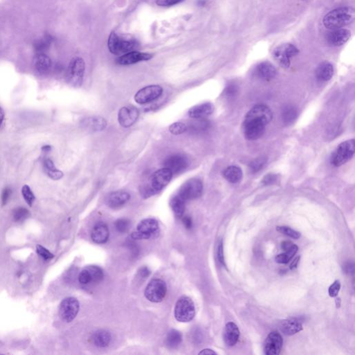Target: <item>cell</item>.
Here are the masks:
<instances>
[{
  "label": "cell",
  "mask_w": 355,
  "mask_h": 355,
  "mask_svg": "<svg viewBox=\"0 0 355 355\" xmlns=\"http://www.w3.org/2000/svg\"><path fill=\"white\" fill-rule=\"evenodd\" d=\"M273 119L271 110L266 105H255L247 112L243 123L245 138L249 140H256L261 138L267 124Z\"/></svg>",
  "instance_id": "6da1fadb"
},
{
  "label": "cell",
  "mask_w": 355,
  "mask_h": 355,
  "mask_svg": "<svg viewBox=\"0 0 355 355\" xmlns=\"http://www.w3.org/2000/svg\"><path fill=\"white\" fill-rule=\"evenodd\" d=\"M173 174L168 168H162L155 172L149 178L148 183L142 186L140 194L144 198L157 194L171 181Z\"/></svg>",
  "instance_id": "7a4b0ae2"
},
{
  "label": "cell",
  "mask_w": 355,
  "mask_h": 355,
  "mask_svg": "<svg viewBox=\"0 0 355 355\" xmlns=\"http://www.w3.org/2000/svg\"><path fill=\"white\" fill-rule=\"evenodd\" d=\"M355 18V10L352 7H342L331 10L323 18L327 29L335 30L352 23Z\"/></svg>",
  "instance_id": "3957f363"
},
{
  "label": "cell",
  "mask_w": 355,
  "mask_h": 355,
  "mask_svg": "<svg viewBox=\"0 0 355 355\" xmlns=\"http://www.w3.org/2000/svg\"><path fill=\"white\" fill-rule=\"evenodd\" d=\"M135 40L131 38H126L117 35L115 32L110 33L108 40L109 51L112 54L117 56H122L132 52L136 47Z\"/></svg>",
  "instance_id": "277c9868"
},
{
  "label": "cell",
  "mask_w": 355,
  "mask_h": 355,
  "mask_svg": "<svg viewBox=\"0 0 355 355\" xmlns=\"http://www.w3.org/2000/svg\"><path fill=\"white\" fill-rule=\"evenodd\" d=\"M160 233V226L156 219H145L140 221L137 226L136 231L132 233L131 237L133 240H149L156 238Z\"/></svg>",
  "instance_id": "5b68a950"
},
{
  "label": "cell",
  "mask_w": 355,
  "mask_h": 355,
  "mask_svg": "<svg viewBox=\"0 0 355 355\" xmlns=\"http://www.w3.org/2000/svg\"><path fill=\"white\" fill-rule=\"evenodd\" d=\"M196 314L193 300L187 296H182L178 300L175 308V316L178 321L188 323L192 321Z\"/></svg>",
  "instance_id": "8992f818"
},
{
  "label": "cell",
  "mask_w": 355,
  "mask_h": 355,
  "mask_svg": "<svg viewBox=\"0 0 355 355\" xmlns=\"http://www.w3.org/2000/svg\"><path fill=\"white\" fill-rule=\"evenodd\" d=\"M85 73V62L80 57L74 58L70 61L67 71V82L74 88H79L84 82Z\"/></svg>",
  "instance_id": "52a82bcc"
},
{
  "label": "cell",
  "mask_w": 355,
  "mask_h": 355,
  "mask_svg": "<svg viewBox=\"0 0 355 355\" xmlns=\"http://www.w3.org/2000/svg\"><path fill=\"white\" fill-rule=\"evenodd\" d=\"M355 152V141L353 140L342 142L332 155L331 163L334 166L340 167L352 159Z\"/></svg>",
  "instance_id": "ba28073f"
},
{
  "label": "cell",
  "mask_w": 355,
  "mask_h": 355,
  "mask_svg": "<svg viewBox=\"0 0 355 355\" xmlns=\"http://www.w3.org/2000/svg\"><path fill=\"white\" fill-rule=\"evenodd\" d=\"M203 182L201 180L191 178L182 184L177 195L186 202L200 197L203 193Z\"/></svg>",
  "instance_id": "9c48e42d"
},
{
  "label": "cell",
  "mask_w": 355,
  "mask_h": 355,
  "mask_svg": "<svg viewBox=\"0 0 355 355\" xmlns=\"http://www.w3.org/2000/svg\"><path fill=\"white\" fill-rule=\"evenodd\" d=\"M168 286L164 280L154 279L146 287L145 296L147 300L152 303H161L166 296Z\"/></svg>",
  "instance_id": "30bf717a"
},
{
  "label": "cell",
  "mask_w": 355,
  "mask_h": 355,
  "mask_svg": "<svg viewBox=\"0 0 355 355\" xmlns=\"http://www.w3.org/2000/svg\"><path fill=\"white\" fill-rule=\"evenodd\" d=\"M299 53L296 47L291 44H283L274 50L273 55L274 59L279 66L284 68H289L291 59Z\"/></svg>",
  "instance_id": "8fae6325"
},
{
  "label": "cell",
  "mask_w": 355,
  "mask_h": 355,
  "mask_svg": "<svg viewBox=\"0 0 355 355\" xmlns=\"http://www.w3.org/2000/svg\"><path fill=\"white\" fill-rule=\"evenodd\" d=\"M79 300L74 297H68L61 302L59 314L63 321L70 323L77 317L79 311Z\"/></svg>",
  "instance_id": "7c38bea8"
},
{
  "label": "cell",
  "mask_w": 355,
  "mask_h": 355,
  "mask_svg": "<svg viewBox=\"0 0 355 355\" xmlns=\"http://www.w3.org/2000/svg\"><path fill=\"white\" fill-rule=\"evenodd\" d=\"M163 89L158 85L146 86L135 94V101L139 104H146L157 99L163 94Z\"/></svg>",
  "instance_id": "4fadbf2b"
},
{
  "label": "cell",
  "mask_w": 355,
  "mask_h": 355,
  "mask_svg": "<svg viewBox=\"0 0 355 355\" xmlns=\"http://www.w3.org/2000/svg\"><path fill=\"white\" fill-rule=\"evenodd\" d=\"M283 345V339L277 332H270L265 340L264 352L266 355H277L280 353Z\"/></svg>",
  "instance_id": "5bb4252c"
},
{
  "label": "cell",
  "mask_w": 355,
  "mask_h": 355,
  "mask_svg": "<svg viewBox=\"0 0 355 355\" xmlns=\"http://www.w3.org/2000/svg\"><path fill=\"white\" fill-rule=\"evenodd\" d=\"M139 117L138 109L132 105L122 107L118 112V122L124 128H128L136 122Z\"/></svg>",
  "instance_id": "9a60e30c"
},
{
  "label": "cell",
  "mask_w": 355,
  "mask_h": 355,
  "mask_svg": "<svg viewBox=\"0 0 355 355\" xmlns=\"http://www.w3.org/2000/svg\"><path fill=\"white\" fill-rule=\"evenodd\" d=\"M189 165L187 158L183 155H172L165 160L164 166L172 172V174H179L187 168Z\"/></svg>",
  "instance_id": "2e32d148"
},
{
  "label": "cell",
  "mask_w": 355,
  "mask_h": 355,
  "mask_svg": "<svg viewBox=\"0 0 355 355\" xmlns=\"http://www.w3.org/2000/svg\"><path fill=\"white\" fill-rule=\"evenodd\" d=\"M153 58L152 54L140 52H131L119 56L116 62L121 66H129L141 61H149Z\"/></svg>",
  "instance_id": "e0dca14e"
},
{
  "label": "cell",
  "mask_w": 355,
  "mask_h": 355,
  "mask_svg": "<svg viewBox=\"0 0 355 355\" xmlns=\"http://www.w3.org/2000/svg\"><path fill=\"white\" fill-rule=\"evenodd\" d=\"M351 36V32L349 30L337 29L332 30V31L328 33L326 36V40L328 43L331 45L332 46L339 47L342 46V45L347 43Z\"/></svg>",
  "instance_id": "ac0fdd59"
},
{
  "label": "cell",
  "mask_w": 355,
  "mask_h": 355,
  "mask_svg": "<svg viewBox=\"0 0 355 355\" xmlns=\"http://www.w3.org/2000/svg\"><path fill=\"white\" fill-rule=\"evenodd\" d=\"M131 198V196L127 191L118 190L112 191L108 194L105 198V204L109 207L112 209L119 208V207L125 205Z\"/></svg>",
  "instance_id": "d6986e66"
},
{
  "label": "cell",
  "mask_w": 355,
  "mask_h": 355,
  "mask_svg": "<svg viewBox=\"0 0 355 355\" xmlns=\"http://www.w3.org/2000/svg\"><path fill=\"white\" fill-rule=\"evenodd\" d=\"M214 110L213 104L207 102L193 106L188 111V115L192 119H204L212 115Z\"/></svg>",
  "instance_id": "ffe728a7"
},
{
  "label": "cell",
  "mask_w": 355,
  "mask_h": 355,
  "mask_svg": "<svg viewBox=\"0 0 355 355\" xmlns=\"http://www.w3.org/2000/svg\"><path fill=\"white\" fill-rule=\"evenodd\" d=\"M240 332L235 323L230 322L226 324L224 332V340L228 346H234L240 339Z\"/></svg>",
  "instance_id": "44dd1931"
},
{
  "label": "cell",
  "mask_w": 355,
  "mask_h": 355,
  "mask_svg": "<svg viewBox=\"0 0 355 355\" xmlns=\"http://www.w3.org/2000/svg\"><path fill=\"white\" fill-rule=\"evenodd\" d=\"M91 238L94 243L105 244L109 238V230L107 225L103 222L97 223L93 228Z\"/></svg>",
  "instance_id": "7402d4cb"
},
{
  "label": "cell",
  "mask_w": 355,
  "mask_h": 355,
  "mask_svg": "<svg viewBox=\"0 0 355 355\" xmlns=\"http://www.w3.org/2000/svg\"><path fill=\"white\" fill-rule=\"evenodd\" d=\"M279 329L284 335L291 336L296 335L303 330L301 321L297 319L284 320L279 324Z\"/></svg>",
  "instance_id": "603a6c76"
},
{
  "label": "cell",
  "mask_w": 355,
  "mask_h": 355,
  "mask_svg": "<svg viewBox=\"0 0 355 355\" xmlns=\"http://www.w3.org/2000/svg\"><path fill=\"white\" fill-rule=\"evenodd\" d=\"M33 66L36 71L42 75L48 73L52 67L50 58L44 53H38L33 58Z\"/></svg>",
  "instance_id": "cb8c5ba5"
},
{
  "label": "cell",
  "mask_w": 355,
  "mask_h": 355,
  "mask_svg": "<svg viewBox=\"0 0 355 355\" xmlns=\"http://www.w3.org/2000/svg\"><path fill=\"white\" fill-rule=\"evenodd\" d=\"M256 73L260 79L265 81L273 79L276 75V69L269 62H263L257 66Z\"/></svg>",
  "instance_id": "d4e9b609"
},
{
  "label": "cell",
  "mask_w": 355,
  "mask_h": 355,
  "mask_svg": "<svg viewBox=\"0 0 355 355\" xmlns=\"http://www.w3.org/2000/svg\"><path fill=\"white\" fill-rule=\"evenodd\" d=\"M334 75V68L331 63L323 62L319 65L316 71V78L321 82H328Z\"/></svg>",
  "instance_id": "484cf974"
},
{
  "label": "cell",
  "mask_w": 355,
  "mask_h": 355,
  "mask_svg": "<svg viewBox=\"0 0 355 355\" xmlns=\"http://www.w3.org/2000/svg\"><path fill=\"white\" fill-rule=\"evenodd\" d=\"M92 342L94 346L99 348H105L111 342V335L105 330H99L92 335Z\"/></svg>",
  "instance_id": "4316f807"
},
{
  "label": "cell",
  "mask_w": 355,
  "mask_h": 355,
  "mask_svg": "<svg viewBox=\"0 0 355 355\" xmlns=\"http://www.w3.org/2000/svg\"><path fill=\"white\" fill-rule=\"evenodd\" d=\"M242 170L238 167L230 166L226 168L224 172V177L228 182L232 183H237L240 182L242 178Z\"/></svg>",
  "instance_id": "83f0119b"
},
{
  "label": "cell",
  "mask_w": 355,
  "mask_h": 355,
  "mask_svg": "<svg viewBox=\"0 0 355 355\" xmlns=\"http://www.w3.org/2000/svg\"><path fill=\"white\" fill-rule=\"evenodd\" d=\"M84 125L89 128V131H101L106 127L107 122L105 119L102 117H92L86 119Z\"/></svg>",
  "instance_id": "f1b7e54d"
},
{
  "label": "cell",
  "mask_w": 355,
  "mask_h": 355,
  "mask_svg": "<svg viewBox=\"0 0 355 355\" xmlns=\"http://www.w3.org/2000/svg\"><path fill=\"white\" fill-rule=\"evenodd\" d=\"M297 117H298V111L293 105H287L282 109V119L283 123L286 125L293 124Z\"/></svg>",
  "instance_id": "f546056e"
},
{
  "label": "cell",
  "mask_w": 355,
  "mask_h": 355,
  "mask_svg": "<svg viewBox=\"0 0 355 355\" xmlns=\"http://www.w3.org/2000/svg\"><path fill=\"white\" fill-rule=\"evenodd\" d=\"M170 204L172 210H173L174 213L177 217H183L184 210H185V201L182 198L178 195H176L172 198Z\"/></svg>",
  "instance_id": "4dcf8cb0"
},
{
  "label": "cell",
  "mask_w": 355,
  "mask_h": 355,
  "mask_svg": "<svg viewBox=\"0 0 355 355\" xmlns=\"http://www.w3.org/2000/svg\"><path fill=\"white\" fill-rule=\"evenodd\" d=\"M182 334L177 330H171L168 332L166 338V344L170 349H176L182 342Z\"/></svg>",
  "instance_id": "1f68e13d"
},
{
  "label": "cell",
  "mask_w": 355,
  "mask_h": 355,
  "mask_svg": "<svg viewBox=\"0 0 355 355\" xmlns=\"http://www.w3.org/2000/svg\"><path fill=\"white\" fill-rule=\"evenodd\" d=\"M298 247L296 244H293L292 247L285 251L284 254L277 255L275 257V260L278 264H287L290 260L292 259L296 253L298 252Z\"/></svg>",
  "instance_id": "d6a6232c"
},
{
  "label": "cell",
  "mask_w": 355,
  "mask_h": 355,
  "mask_svg": "<svg viewBox=\"0 0 355 355\" xmlns=\"http://www.w3.org/2000/svg\"><path fill=\"white\" fill-rule=\"evenodd\" d=\"M52 36L51 35H45L41 39L37 40L34 43V49L38 53H44L50 48L53 43Z\"/></svg>",
  "instance_id": "836d02e7"
},
{
  "label": "cell",
  "mask_w": 355,
  "mask_h": 355,
  "mask_svg": "<svg viewBox=\"0 0 355 355\" xmlns=\"http://www.w3.org/2000/svg\"><path fill=\"white\" fill-rule=\"evenodd\" d=\"M196 121L191 122L188 126V129L191 132H199L206 130L209 126V123L204 119H196Z\"/></svg>",
  "instance_id": "e575fe53"
},
{
  "label": "cell",
  "mask_w": 355,
  "mask_h": 355,
  "mask_svg": "<svg viewBox=\"0 0 355 355\" xmlns=\"http://www.w3.org/2000/svg\"><path fill=\"white\" fill-rule=\"evenodd\" d=\"M92 277V282H99L103 278V271L100 267L97 266H89L88 267Z\"/></svg>",
  "instance_id": "d590c367"
},
{
  "label": "cell",
  "mask_w": 355,
  "mask_h": 355,
  "mask_svg": "<svg viewBox=\"0 0 355 355\" xmlns=\"http://www.w3.org/2000/svg\"><path fill=\"white\" fill-rule=\"evenodd\" d=\"M277 231L279 233L283 234V235H285L287 237H291V238L294 239V240H298L299 239L300 236H301V234L299 232L296 231V230L292 229L288 226H277L276 227Z\"/></svg>",
  "instance_id": "8d00e7d4"
},
{
  "label": "cell",
  "mask_w": 355,
  "mask_h": 355,
  "mask_svg": "<svg viewBox=\"0 0 355 355\" xmlns=\"http://www.w3.org/2000/svg\"><path fill=\"white\" fill-rule=\"evenodd\" d=\"M29 211L24 208V207H17V208L13 210V219L17 222H20V221L25 220L29 217Z\"/></svg>",
  "instance_id": "74e56055"
},
{
  "label": "cell",
  "mask_w": 355,
  "mask_h": 355,
  "mask_svg": "<svg viewBox=\"0 0 355 355\" xmlns=\"http://www.w3.org/2000/svg\"><path fill=\"white\" fill-rule=\"evenodd\" d=\"M267 159L266 158L261 157L257 158L250 164L251 171L253 173H257L263 170L265 165L266 164Z\"/></svg>",
  "instance_id": "f35d334b"
},
{
  "label": "cell",
  "mask_w": 355,
  "mask_h": 355,
  "mask_svg": "<svg viewBox=\"0 0 355 355\" xmlns=\"http://www.w3.org/2000/svg\"><path fill=\"white\" fill-rule=\"evenodd\" d=\"M169 131L172 134L178 135L182 134L187 131V126L182 122H176L169 127Z\"/></svg>",
  "instance_id": "ab89813d"
},
{
  "label": "cell",
  "mask_w": 355,
  "mask_h": 355,
  "mask_svg": "<svg viewBox=\"0 0 355 355\" xmlns=\"http://www.w3.org/2000/svg\"><path fill=\"white\" fill-rule=\"evenodd\" d=\"M22 194L26 203H27L29 206H31L33 202L35 201V196L32 191H31V188L29 187V186H23L22 189Z\"/></svg>",
  "instance_id": "60d3db41"
},
{
  "label": "cell",
  "mask_w": 355,
  "mask_h": 355,
  "mask_svg": "<svg viewBox=\"0 0 355 355\" xmlns=\"http://www.w3.org/2000/svg\"><path fill=\"white\" fill-rule=\"evenodd\" d=\"M115 226L116 230L119 233H124L128 231L130 227V221L127 219H119L115 221Z\"/></svg>",
  "instance_id": "b9f144b4"
},
{
  "label": "cell",
  "mask_w": 355,
  "mask_h": 355,
  "mask_svg": "<svg viewBox=\"0 0 355 355\" xmlns=\"http://www.w3.org/2000/svg\"><path fill=\"white\" fill-rule=\"evenodd\" d=\"M79 282L82 284H88L89 283L92 282V277H91L90 273L89 270L87 268L84 269L79 273Z\"/></svg>",
  "instance_id": "7bdbcfd3"
},
{
  "label": "cell",
  "mask_w": 355,
  "mask_h": 355,
  "mask_svg": "<svg viewBox=\"0 0 355 355\" xmlns=\"http://www.w3.org/2000/svg\"><path fill=\"white\" fill-rule=\"evenodd\" d=\"M37 254L39 255L41 258H43L44 260H51L54 258V255L45 249V247H42V246L38 245L36 247Z\"/></svg>",
  "instance_id": "ee69618b"
},
{
  "label": "cell",
  "mask_w": 355,
  "mask_h": 355,
  "mask_svg": "<svg viewBox=\"0 0 355 355\" xmlns=\"http://www.w3.org/2000/svg\"><path fill=\"white\" fill-rule=\"evenodd\" d=\"M340 282H339V280H336L335 282H334L333 284H332V285L330 286L329 290H328V292H329L330 296L332 297V298H334V297L337 296L339 291H340Z\"/></svg>",
  "instance_id": "f6af8a7d"
},
{
  "label": "cell",
  "mask_w": 355,
  "mask_h": 355,
  "mask_svg": "<svg viewBox=\"0 0 355 355\" xmlns=\"http://www.w3.org/2000/svg\"><path fill=\"white\" fill-rule=\"evenodd\" d=\"M183 1L184 0H156V4L160 6H172Z\"/></svg>",
  "instance_id": "bcb514c9"
},
{
  "label": "cell",
  "mask_w": 355,
  "mask_h": 355,
  "mask_svg": "<svg viewBox=\"0 0 355 355\" xmlns=\"http://www.w3.org/2000/svg\"><path fill=\"white\" fill-rule=\"evenodd\" d=\"M277 180V175H273V174H269V175H267L265 176L263 180V183L265 185H270L275 183Z\"/></svg>",
  "instance_id": "7dc6e473"
},
{
  "label": "cell",
  "mask_w": 355,
  "mask_h": 355,
  "mask_svg": "<svg viewBox=\"0 0 355 355\" xmlns=\"http://www.w3.org/2000/svg\"><path fill=\"white\" fill-rule=\"evenodd\" d=\"M47 175H48L49 177L53 180H59L61 178L63 177V173L62 172L60 171V170L55 169V170H53L52 171H49L46 172Z\"/></svg>",
  "instance_id": "c3c4849f"
},
{
  "label": "cell",
  "mask_w": 355,
  "mask_h": 355,
  "mask_svg": "<svg viewBox=\"0 0 355 355\" xmlns=\"http://www.w3.org/2000/svg\"><path fill=\"white\" fill-rule=\"evenodd\" d=\"M217 257L219 263L221 265H225L224 246H223V242L221 240L219 242V245H218Z\"/></svg>",
  "instance_id": "681fc988"
},
{
  "label": "cell",
  "mask_w": 355,
  "mask_h": 355,
  "mask_svg": "<svg viewBox=\"0 0 355 355\" xmlns=\"http://www.w3.org/2000/svg\"><path fill=\"white\" fill-rule=\"evenodd\" d=\"M12 191L9 187L5 188L3 189L2 193H1V203H2L3 205H6L7 202L9 200Z\"/></svg>",
  "instance_id": "f907efd6"
},
{
  "label": "cell",
  "mask_w": 355,
  "mask_h": 355,
  "mask_svg": "<svg viewBox=\"0 0 355 355\" xmlns=\"http://www.w3.org/2000/svg\"><path fill=\"white\" fill-rule=\"evenodd\" d=\"M237 92H238V89H237V86L231 84V85L228 86L227 89L225 91V94L228 97H233V96L236 95Z\"/></svg>",
  "instance_id": "816d5d0a"
},
{
  "label": "cell",
  "mask_w": 355,
  "mask_h": 355,
  "mask_svg": "<svg viewBox=\"0 0 355 355\" xmlns=\"http://www.w3.org/2000/svg\"><path fill=\"white\" fill-rule=\"evenodd\" d=\"M344 270H345V273L348 274H354L355 272V265L353 263H346L344 266Z\"/></svg>",
  "instance_id": "f5cc1de1"
},
{
  "label": "cell",
  "mask_w": 355,
  "mask_h": 355,
  "mask_svg": "<svg viewBox=\"0 0 355 355\" xmlns=\"http://www.w3.org/2000/svg\"><path fill=\"white\" fill-rule=\"evenodd\" d=\"M182 224L187 229H191L192 227V219L189 216H184L182 218Z\"/></svg>",
  "instance_id": "db71d44e"
},
{
  "label": "cell",
  "mask_w": 355,
  "mask_h": 355,
  "mask_svg": "<svg viewBox=\"0 0 355 355\" xmlns=\"http://www.w3.org/2000/svg\"><path fill=\"white\" fill-rule=\"evenodd\" d=\"M138 273L140 277L145 279L149 276V275L151 274V271L149 269V268L145 266L142 267V268L139 270Z\"/></svg>",
  "instance_id": "11a10c76"
},
{
  "label": "cell",
  "mask_w": 355,
  "mask_h": 355,
  "mask_svg": "<svg viewBox=\"0 0 355 355\" xmlns=\"http://www.w3.org/2000/svg\"><path fill=\"white\" fill-rule=\"evenodd\" d=\"M293 244H294L290 242V241H285V242H283L282 244H281V247H282V250L285 251L292 247Z\"/></svg>",
  "instance_id": "9f6ffc18"
},
{
  "label": "cell",
  "mask_w": 355,
  "mask_h": 355,
  "mask_svg": "<svg viewBox=\"0 0 355 355\" xmlns=\"http://www.w3.org/2000/svg\"><path fill=\"white\" fill-rule=\"evenodd\" d=\"M300 259V257L298 256L297 257L296 259L293 260L292 263H291V265H290V268H291V270L294 269V268H296L297 265H298V263H299Z\"/></svg>",
  "instance_id": "6f0895ef"
},
{
  "label": "cell",
  "mask_w": 355,
  "mask_h": 355,
  "mask_svg": "<svg viewBox=\"0 0 355 355\" xmlns=\"http://www.w3.org/2000/svg\"><path fill=\"white\" fill-rule=\"evenodd\" d=\"M199 355H217V353L211 349H204L199 353Z\"/></svg>",
  "instance_id": "680465c9"
},
{
  "label": "cell",
  "mask_w": 355,
  "mask_h": 355,
  "mask_svg": "<svg viewBox=\"0 0 355 355\" xmlns=\"http://www.w3.org/2000/svg\"><path fill=\"white\" fill-rule=\"evenodd\" d=\"M3 119H4V111L3 108L0 107V126L2 124Z\"/></svg>",
  "instance_id": "91938a15"
},
{
  "label": "cell",
  "mask_w": 355,
  "mask_h": 355,
  "mask_svg": "<svg viewBox=\"0 0 355 355\" xmlns=\"http://www.w3.org/2000/svg\"><path fill=\"white\" fill-rule=\"evenodd\" d=\"M42 150L44 151V152H50L51 147L50 146H44V147H42Z\"/></svg>",
  "instance_id": "94428289"
}]
</instances>
